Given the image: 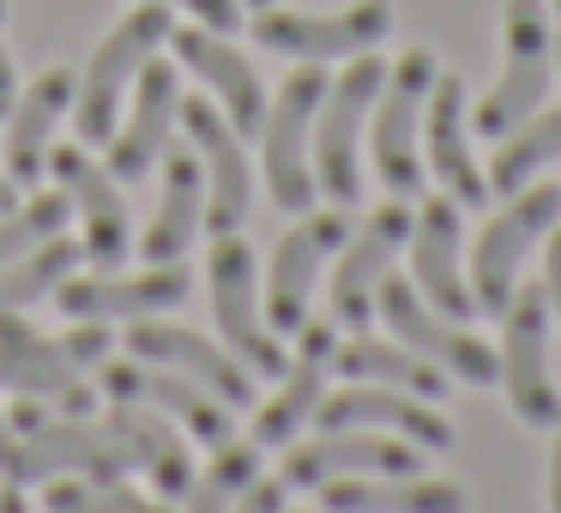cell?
Masks as SVG:
<instances>
[{
    "label": "cell",
    "instance_id": "36",
    "mask_svg": "<svg viewBox=\"0 0 561 513\" xmlns=\"http://www.w3.org/2000/svg\"><path fill=\"white\" fill-rule=\"evenodd\" d=\"M49 513H122L98 483H49Z\"/></svg>",
    "mask_w": 561,
    "mask_h": 513
},
{
    "label": "cell",
    "instance_id": "14",
    "mask_svg": "<svg viewBox=\"0 0 561 513\" xmlns=\"http://www.w3.org/2000/svg\"><path fill=\"white\" fill-rule=\"evenodd\" d=\"M507 315V339H501V387H507L519 423L531 429H556L561 423V392L549 380V296L543 284L531 290H513Z\"/></svg>",
    "mask_w": 561,
    "mask_h": 513
},
{
    "label": "cell",
    "instance_id": "4",
    "mask_svg": "<svg viewBox=\"0 0 561 513\" xmlns=\"http://www.w3.org/2000/svg\"><path fill=\"white\" fill-rule=\"evenodd\" d=\"M7 423H13V435H25V483H49L55 471H85L91 483H127V471H139L127 441L110 423L98 429L61 417L49 399H19Z\"/></svg>",
    "mask_w": 561,
    "mask_h": 513
},
{
    "label": "cell",
    "instance_id": "47",
    "mask_svg": "<svg viewBox=\"0 0 561 513\" xmlns=\"http://www.w3.org/2000/svg\"><path fill=\"white\" fill-rule=\"evenodd\" d=\"M556 67H561V43H556Z\"/></svg>",
    "mask_w": 561,
    "mask_h": 513
},
{
    "label": "cell",
    "instance_id": "6",
    "mask_svg": "<svg viewBox=\"0 0 561 513\" xmlns=\"http://www.w3.org/2000/svg\"><path fill=\"white\" fill-rule=\"evenodd\" d=\"M206 278H211V320H218L224 344L242 368L254 375H284V339L266 327V308H260V278H254V254H248L242 236H218L206 254Z\"/></svg>",
    "mask_w": 561,
    "mask_h": 513
},
{
    "label": "cell",
    "instance_id": "16",
    "mask_svg": "<svg viewBox=\"0 0 561 513\" xmlns=\"http://www.w3.org/2000/svg\"><path fill=\"white\" fill-rule=\"evenodd\" d=\"M98 387H103V399H127V404H151V411H163L170 423H182L199 447H224V441L236 435L230 404L211 399L199 380L175 375V368L139 363V356H134V363H110V356H103V363H98Z\"/></svg>",
    "mask_w": 561,
    "mask_h": 513
},
{
    "label": "cell",
    "instance_id": "49",
    "mask_svg": "<svg viewBox=\"0 0 561 513\" xmlns=\"http://www.w3.org/2000/svg\"><path fill=\"white\" fill-rule=\"evenodd\" d=\"M556 13H561V0H556Z\"/></svg>",
    "mask_w": 561,
    "mask_h": 513
},
{
    "label": "cell",
    "instance_id": "43",
    "mask_svg": "<svg viewBox=\"0 0 561 513\" xmlns=\"http://www.w3.org/2000/svg\"><path fill=\"white\" fill-rule=\"evenodd\" d=\"M549 513H561V423H556V453H549Z\"/></svg>",
    "mask_w": 561,
    "mask_h": 513
},
{
    "label": "cell",
    "instance_id": "22",
    "mask_svg": "<svg viewBox=\"0 0 561 513\" xmlns=\"http://www.w3.org/2000/svg\"><path fill=\"white\" fill-rule=\"evenodd\" d=\"M411 284L435 315L447 320H471L477 303H471V284L459 272V200L435 194L423 200V212L411 218Z\"/></svg>",
    "mask_w": 561,
    "mask_h": 513
},
{
    "label": "cell",
    "instance_id": "38",
    "mask_svg": "<svg viewBox=\"0 0 561 513\" xmlns=\"http://www.w3.org/2000/svg\"><path fill=\"white\" fill-rule=\"evenodd\" d=\"M284 495H290L284 483H260L254 477V483L242 489V501H236V513H284Z\"/></svg>",
    "mask_w": 561,
    "mask_h": 513
},
{
    "label": "cell",
    "instance_id": "31",
    "mask_svg": "<svg viewBox=\"0 0 561 513\" xmlns=\"http://www.w3.org/2000/svg\"><path fill=\"white\" fill-rule=\"evenodd\" d=\"M332 368L344 380H375V387H399V392H416V399L435 404L447 392V375H440L428 356H416L411 344H387L375 332H351V339L332 351Z\"/></svg>",
    "mask_w": 561,
    "mask_h": 513
},
{
    "label": "cell",
    "instance_id": "39",
    "mask_svg": "<svg viewBox=\"0 0 561 513\" xmlns=\"http://www.w3.org/2000/svg\"><path fill=\"white\" fill-rule=\"evenodd\" d=\"M0 477H7V483H25V441L13 435L7 417H0Z\"/></svg>",
    "mask_w": 561,
    "mask_h": 513
},
{
    "label": "cell",
    "instance_id": "9",
    "mask_svg": "<svg viewBox=\"0 0 561 513\" xmlns=\"http://www.w3.org/2000/svg\"><path fill=\"white\" fill-rule=\"evenodd\" d=\"M549 79H556V37H549L543 0H507V67H501L495 91L477 103V134L501 139L519 122H531Z\"/></svg>",
    "mask_w": 561,
    "mask_h": 513
},
{
    "label": "cell",
    "instance_id": "40",
    "mask_svg": "<svg viewBox=\"0 0 561 513\" xmlns=\"http://www.w3.org/2000/svg\"><path fill=\"white\" fill-rule=\"evenodd\" d=\"M543 296H549V315L561 320V224L549 230V254H543Z\"/></svg>",
    "mask_w": 561,
    "mask_h": 513
},
{
    "label": "cell",
    "instance_id": "18",
    "mask_svg": "<svg viewBox=\"0 0 561 513\" xmlns=\"http://www.w3.org/2000/svg\"><path fill=\"white\" fill-rule=\"evenodd\" d=\"M332 351H339V320H302L296 327V356L284 363L278 375V392L260 404L254 417V447L272 453V447H290L296 429L314 423V404L327 399V368H332Z\"/></svg>",
    "mask_w": 561,
    "mask_h": 513
},
{
    "label": "cell",
    "instance_id": "8",
    "mask_svg": "<svg viewBox=\"0 0 561 513\" xmlns=\"http://www.w3.org/2000/svg\"><path fill=\"white\" fill-rule=\"evenodd\" d=\"M556 218H561V187L525 182L519 194H513V206L483 224V236H477V248H471V278H465L471 284V303L483 308V315H501V308L513 303L525 248L556 230Z\"/></svg>",
    "mask_w": 561,
    "mask_h": 513
},
{
    "label": "cell",
    "instance_id": "32",
    "mask_svg": "<svg viewBox=\"0 0 561 513\" xmlns=\"http://www.w3.org/2000/svg\"><path fill=\"white\" fill-rule=\"evenodd\" d=\"M79 254H85V242H73V236H49V242L25 248V254L0 260V315H19V308L43 303L61 278H73Z\"/></svg>",
    "mask_w": 561,
    "mask_h": 513
},
{
    "label": "cell",
    "instance_id": "30",
    "mask_svg": "<svg viewBox=\"0 0 561 513\" xmlns=\"http://www.w3.org/2000/svg\"><path fill=\"white\" fill-rule=\"evenodd\" d=\"M110 429L127 441V453H134L139 471H151V483H158L163 501H182L187 495V483H194V453H187V441L175 435L170 417L151 411V404L110 399Z\"/></svg>",
    "mask_w": 561,
    "mask_h": 513
},
{
    "label": "cell",
    "instance_id": "19",
    "mask_svg": "<svg viewBox=\"0 0 561 513\" xmlns=\"http://www.w3.org/2000/svg\"><path fill=\"white\" fill-rule=\"evenodd\" d=\"M175 115H182V79H175L170 61H146L139 67V91L127 122H115L110 134V163L103 170L115 182H146V170H158L163 151H170Z\"/></svg>",
    "mask_w": 561,
    "mask_h": 513
},
{
    "label": "cell",
    "instance_id": "13",
    "mask_svg": "<svg viewBox=\"0 0 561 513\" xmlns=\"http://www.w3.org/2000/svg\"><path fill=\"white\" fill-rule=\"evenodd\" d=\"M351 236V206H327V212H296V224L278 236L272 248V272H266V327L272 332H296L308 320V296L314 278L339 242Z\"/></svg>",
    "mask_w": 561,
    "mask_h": 513
},
{
    "label": "cell",
    "instance_id": "10",
    "mask_svg": "<svg viewBox=\"0 0 561 513\" xmlns=\"http://www.w3.org/2000/svg\"><path fill=\"white\" fill-rule=\"evenodd\" d=\"M392 31V0H356L344 13H284V7H260L254 13V43L290 61H351L368 55Z\"/></svg>",
    "mask_w": 561,
    "mask_h": 513
},
{
    "label": "cell",
    "instance_id": "25",
    "mask_svg": "<svg viewBox=\"0 0 561 513\" xmlns=\"http://www.w3.org/2000/svg\"><path fill=\"white\" fill-rule=\"evenodd\" d=\"M423 158L435 170V182L447 187V200L459 206H483L489 175L471 158V122H465V79L459 73H435L423 103Z\"/></svg>",
    "mask_w": 561,
    "mask_h": 513
},
{
    "label": "cell",
    "instance_id": "12",
    "mask_svg": "<svg viewBox=\"0 0 561 513\" xmlns=\"http://www.w3.org/2000/svg\"><path fill=\"white\" fill-rule=\"evenodd\" d=\"M411 218L416 212L404 200H380L363 224H351V236L339 242V272H332V320L351 332H363L375 320V296L380 278L392 272L399 248L411 242Z\"/></svg>",
    "mask_w": 561,
    "mask_h": 513
},
{
    "label": "cell",
    "instance_id": "24",
    "mask_svg": "<svg viewBox=\"0 0 561 513\" xmlns=\"http://www.w3.org/2000/svg\"><path fill=\"white\" fill-rule=\"evenodd\" d=\"M49 170L61 182V194L73 200V212L85 218V254L98 272H115L134 248V230H127V206L115 194V175L91 163V151L79 146H55L49 151Z\"/></svg>",
    "mask_w": 561,
    "mask_h": 513
},
{
    "label": "cell",
    "instance_id": "28",
    "mask_svg": "<svg viewBox=\"0 0 561 513\" xmlns=\"http://www.w3.org/2000/svg\"><path fill=\"white\" fill-rule=\"evenodd\" d=\"M320 513H465V489L447 477H327Z\"/></svg>",
    "mask_w": 561,
    "mask_h": 513
},
{
    "label": "cell",
    "instance_id": "46",
    "mask_svg": "<svg viewBox=\"0 0 561 513\" xmlns=\"http://www.w3.org/2000/svg\"><path fill=\"white\" fill-rule=\"evenodd\" d=\"M248 7H254V13H260V7H278V0H248Z\"/></svg>",
    "mask_w": 561,
    "mask_h": 513
},
{
    "label": "cell",
    "instance_id": "5",
    "mask_svg": "<svg viewBox=\"0 0 561 513\" xmlns=\"http://www.w3.org/2000/svg\"><path fill=\"white\" fill-rule=\"evenodd\" d=\"M428 86H435V55L404 49L387 67V86H380L375 110H368V158H375V175L387 182L392 200L423 194V146H416V127H423Z\"/></svg>",
    "mask_w": 561,
    "mask_h": 513
},
{
    "label": "cell",
    "instance_id": "15",
    "mask_svg": "<svg viewBox=\"0 0 561 513\" xmlns=\"http://www.w3.org/2000/svg\"><path fill=\"white\" fill-rule=\"evenodd\" d=\"M423 471L416 441L387 429H320V441L284 447V489H320L327 477H411Z\"/></svg>",
    "mask_w": 561,
    "mask_h": 513
},
{
    "label": "cell",
    "instance_id": "29",
    "mask_svg": "<svg viewBox=\"0 0 561 513\" xmlns=\"http://www.w3.org/2000/svg\"><path fill=\"white\" fill-rule=\"evenodd\" d=\"M206 218V170H199V151H163V200H158V218L146 224L139 236V254L151 266H170L194 248V230Z\"/></svg>",
    "mask_w": 561,
    "mask_h": 513
},
{
    "label": "cell",
    "instance_id": "37",
    "mask_svg": "<svg viewBox=\"0 0 561 513\" xmlns=\"http://www.w3.org/2000/svg\"><path fill=\"white\" fill-rule=\"evenodd\" d=\"M163 7H187V13H194L206 31H218V37L242 25V0H163Z\"/></svg>",
    "mask_w": 561,
    "mask_h": 513
},
{
    "label": "cell",
    "instance_id": "3",
    "mask_svg": "<svg viewBox=\"0 0 561 513\" xmlns=\"http://www.w3.org/2000/svg\"><path fill=\"white\" fill-rule=\"evenodd\" d=\"M170 31H175V19H170V7H163V0H134V13H127L122 25L98 43V55H91L85 79H79V91H73V127H79V139L110 146L127 86H134L139 67L151 61V49H158V43H170Z\"/></svg>",
    "mask_w": 561,
    "mask_h": 513
},
{
    "label": "cell",
    "instance_id": "45",
    "mask_svg": "<svg viewBox=\"0 0 561 513\" xmlns=\"http://www.w3.org/2000/svg\"><path fill=\"white\" fill-rule=\"evenodd\" d=\"M0 212H13V182L0 175Z\"/></svg>",
    "mask_w": 561,
    "mask_h": 513
},
{
    "label": "cell",
    "instance_id": "17",
    "mask_svg": "<svg viewBox=\"0 0 561 513\" xmlns=\"http://www.w3.org/2000/svg\"><path fill=\"white\" fill-rule=\"evenodd\" d=\"M182 127L199 151V170H206V230L230 236L248 224V206H254V170H248L242 134L230 127V115H218L211 103L187 98L182 103Z\"/></svg>",
    "mask_w": 561,
    "mask_h": 513
},
{
    "label": "cell",
    "instance_id": "44",
    "mask_svg": "<svg viewBox=\"0 0 561 513\" xmlns=\"http://www.w3.org/2000/svg\"><path fill=\"white\" fill-rule=\"evenodd\" d=\"M0 513H31V501L19 495V483H7V489H0Z\"/></svg>",
    "mask_w": 561,
    "mask_h": 513
},
{
    "label": "cell",
    "instance_id": "11",
    "mask_svg": "<svg viewBox=\"0 0 561 513\" xmlns=\"http://www.w3.org/2000/svg\"><path fill=\"white\" fill-rule=\"evenodd\" d=\"M332 79L314 61H302V73L284 79L278 103L260 122V146H266V187L284 212H308L314 206V163H308V134H314V110L327 98Z\"/></svg>",
    "mask_w": 561,
    "mask_h": 513
},
{
    "label": "cell",
    "instance_id": "26",
    "mask_svg": "<svg viewBox=\"0 0 561 513\" xmlns=\"http://www.w3.org/2000/svg\"><path fill=\"white\" fill-rule=\"evenodd\" d=\"M73 91H79V73H67V67H49V73H37L25 91L13 98V127H7V139H0V151H7V182L13 187H31L49 175V151H55V127H61V115L73 110Z\"/></svg>",
    "mask_w": 561,
    "mask_h": 513
},
{
    "label": "cell",
    "instance_id": "34",
    "mask_svg": "<svg viewBox=\"0 0 561 513\" xmlns=\"http://www.w3.org/2000/svg\"><path fill=\"white\" fill-rule=\"evenodd\" d=\"M260 477V447L254 441H224V447H211V465L187 483L182 495V513H236V501H242V489Z\"/></svg>",
    "mask_w": 561,
    "mask_h": 513
},
{
    "label": "cell",
    "instance_id": "21",
    "mask_svg": "<svg viewBox=\"0 0 561 513\" xmlns=\"http://www.w3.org/2000/svg\"><path fill=\"white\" fill-rule=\"evenodd\" d=\"M55 303L67 320H146L163 308L187 303V272L175 266H151V272H85V278H61Z\"/></svg>",
    "mask_w": 561,
    "mask_h": 513
},
{
    "label": "cell",
    "instance_id": "42",
    "mask_svg": "<svg viewBox=\"0 0 561 513\" xmlns=\"http://www.w3.org/2000/svg\"><path fill=\"white\" fill-rule=\"evenodd\" d=\"M19 98V73H13V55H7V43H0V115L13 110Z\"/></svg>",
    "mask_w": 561,
    "mask_h": 513
},
{
    "label": "cell",
    "instance_id": "20",
    "mask_svg": "<svg viewBox=\"0 0 561 513\" xmlns=\"http://www.w3.org/2000/svg\"><path fill=\"white\" fill-rule=\"evenodd\" d=\"M127 356L199 380V387H206L211 399H224L230 411L254 404V375H248L230 351H218L211 339H199V332H187V327H170V320H151V315L134 320V327H127Z\"/></svg>",
    "mask_w": 561,
    "mask_h": 513
},
{
    "label": "cell",
    "instance_id": "23",
    "mask_svg": "<svg viewBox=\"0 0 561 513\" xmlns=\"http://www.w3.org/2000/svg\"><path fill=\"white\" fill-rule=\"evenodd\" d=\"M314 423L320 429H387V435H404L435 453L453 447V429H447V417H435V404L399 387H375V380H351V387L327 392L314 404Z\"/></svg>",
    "mask_w": 561,
    "mask_h": 513
},
{
    "label": "cell",
    "instance_id": "48",
    "mask_svg": "<svg viewBox=\"0 0 561 513\" xmlns=\"http://www.w3.org/2000/svg\"><path fill=\"white\" fill-rule=\"evenodd\" d=\"M0 19H7V0H0Z\"/></svg>",
    "mask_w": 561,
    "mask_h": 513
},
{
    "label": "cell",
    "instance_id": "1",
    "mask_svg": "<svg viewBox=\"0 0 561 513\" xmlns=\"http://www.w3.org/2000/svg\"><path fill=\"white\" fill-rule=\"evenodd\" d=\"M110 356V320H73L61 339H43L25 315H0V387L19 399H49L61 417H91L98 392L85 368Z\"/></svg>",
    "mask_w": 561,
    "mask_h": 513
},
{
    "label": "cell",
    "instance_id": "33",
    "mask_svg": "<svg viewBox=\"0 0 561 513\" xmlns=\"http://www.w3.org/2000/svg\"><path fill=\"white\" fill-rule=\"evenodd\" d=\"M556 158H561V110L537 115V122H519L513 134H501L495 158H489V194H519Z\"/></svg>",
    "mask_w": 561,
    "mask_h": 513
},
{
    "label": "cell",
    "instance_id": "2",
    "mask_svg": "<svg viewBox=\"0 0 561 513\" xmlns=\"http://www.w3.org/2000/svg\"><path fill=\"white\" fill-rule=\"evenodd\" d=\"M380 86H387V61L380 55H351V67L339 73V86H327L314 110V187L332 200V206H356L363 200V163H356V139L368 127V110H375Z\"/></svg>",
    "mask_w": 561,
    "mask_h": 513
},
{
    "label": "cell",
    "instance_id": "7",
    "mask_svg": "<svg viewBox=\"0 0 561 513\" xmlns=\"http://www.w3.org/2000/svg\"><path fill=\"white\" fill-rule=\"evenodd\" d=\"M375 315L387 320V332L399 344H411L416 356H428V363L440 368V375L465 380V387H489V380H501V356L489 351L477 332H465L459 320L435 315V308L416 296L411 278H380V296H375Z\"/></svg>",
    "mask_w": 561,
    "mask_h": 513
},
{
    "label": "cell",
    "instance_id": "35",
    "mask_svg": "<svg viewBox=\"0 0 561 513\" xmlns=\"http://www.w3.org/2000/svg\"><path fill=\"white\" fill-rule=\"evenodd\" d=\"M67 212H73V200H67V194H37L31 206L0 212V260H13V254H25V248L49 242V236H61Z\"/></svg>",
    "mask_w": 561,
    "mask_h": 513
},
{
    "label": "cell",
    "instance_id": "27",
    "mask_svg": "<svg viewBox=\"0 0 561 513\" xmlns=\"http://www.w3.org/2000/svg\"><path fill=\"white\" fill-rule=\"evenodd\" d=\"M170 49L175 61L187 67L194 79H206L211 98L224 103V115H230L236 134H260V122H266V91H260V73L242 61V49H230V43L218 37V31L206 25H187V31H170Z\"/></svg>",
    "mask_w": 561,
    "mask_h": 513
},
{
    "label": "cell",
    "instance_id": "41",
    "mask_svg": "<svg viewBox=\"0 0 561 513\" xmlns=\"http://www.w3.org/2000/svg\"><path fill=\"white\" fill-rule=\"evenodd\" d=\"M103 489V495H110L115 501V508H122V513H170V508H163V501H146V495H134V489H127V483H98Z\"/></svg>",
    "mask_w": 561,
    "mask_h": 513
}]
</instances>
